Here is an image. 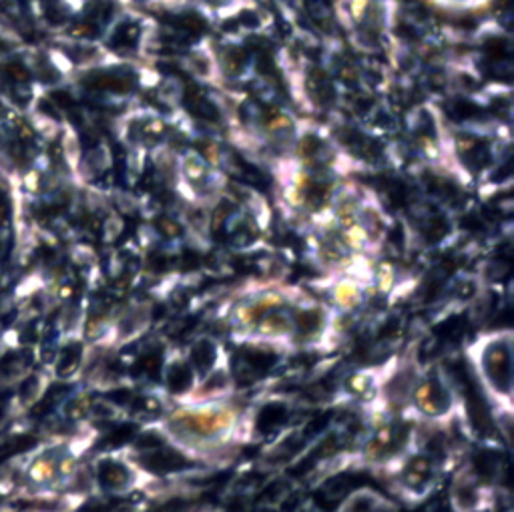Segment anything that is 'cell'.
I'll list each match as a JSON object with an SVG mask.
<instances>
[{
	"label": "cell",
	"instance_id": "obj_1",
	"mask_svg": "<svg viewBox=\"0 0 514 512\" xmlns=\"http://www.w3.org/2000/svg\"><path fill=\"white\" fill-rule=\"evenodd\" d=\"M472 362L481 376V384L491 400L510 410V386H513V340L510 334L482 338L472 348Z\"/></svg>",
	"mask_w": 514,
	"mask_h": 512
},
{
	"label": "cell",
	"instance_id": "obj_2",
	"mask_svg": "<svg viewBox=\"0 0 514 512\" xmlns=\"http://www.w3.org/2000/svg\"><path fill=\"white\" fill-rule=\"evenodd\" d=\"M380 504V496H376L374 492H368V490H362L358 494L350 496V501L344 504L342 512H378Z\"/></svg>",
	"mask_w": 514,
	"mask_h": 512
}]
</instances>
